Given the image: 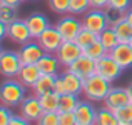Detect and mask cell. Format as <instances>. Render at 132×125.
I'll return each mask as SVG.
<instances>
[{
	"label": "cell",
	"instance_id": "15",
	"mask_svg": "<svg viewBox=\"0 0 132 125\" xmlns=\"http://www.w3.org/2000/svg\"><path fill=\"white\" fill-rule=\"evenodd\" d=\"M109 53L124 70H127V68L132 67V47L127 42H120V43L117 45V47H114Z\"/></svg>",
	"mask_w": 132,
	"mask_h": 125
},
{
	"label": "cell",
	"instance_id": "5",
	"mask_svg": "<svg viewBox=\"0 0 132 125\" xmlns=\"http://www.w3.org/2000/svg\"><path fill=\"white\" fill-rule=\"evenodd\" d=\"M82 25H84V29L97 33V35L102 33L109 27V22H107L104 8H90L84 15V19H82Z\"/></svg>",
	"mask_w": 132,
	"mask_h": 125
},
{
	"label": "cell",
	"instance_id": "31",
	"mask_svg": "<svg viewBox=\"0 0 132 125\" xmlns=\"http://www.w3.org/2000/svg\"><path fill=\"white\" fill-rule=\"evenodd\" d=\"M0 20H2L3 23H7V25H9L10 22H13V20H17V7L2 3V5H0Z\"/></svg>",
	"mask_w": 132,
	"mask_h": 125
},
{
	"label": "cell",
	"instance_id": "26",
	"mask_svg": "<svg viewBox=\"0 0 132 125\" xmlns=\"http://www.w3.org/2000/svg\"><path fill=\"white\" fill-rule=\"evenodd\" d=\"M84 53L87 55V57H90L92 58V60H99V58H102V57H105L107 53H109V50H107L105 47H104L102 45V42H100L99 39H97L95 42H94L92 45H90V47H87L84 50Z\"/></svg>",
	"mask_w": 132,
	"mask_h": 125
},
{
	"label": "cell",
	"instance_id": "2",
	"mask_svg": "<svg viewBox=\"0 0 132 125\" xmlns=\"http://www.w3.org/2000/svg\"><path fill=\"white\" fill-rule=\"evenodd\" d=\"M110 83L112 82H109L107 78H104L102 75H99V74H92L89 78H85L84 80V95H85V99L90 100V102H94V100H102L104 102V99L107 97V93L110 92Z\"/></svg>",
	"mask_w": 132,
	"mask_h": 125
},
{
	"label": "cell",
	"instance_id": "11",
	"mask_svg": "<svg viewBox=\"0 0 132 125\" xmlns=\"http://www.w3.org/2000/svg\"><path fill=\"white\" fill-rule=\"evenodd\" d=\"M67 70H70L72 74L79 75L80 78H89L92 74H95V60H92L90 57H87L85 53H82L75 62H72L67 67Z\"/></svg>",
	"mask_w": 132,
	"mask_h": 125
},
{
	"label": "cell",
	"instance_id": "19",
	"mask_svg": "<svg viewBox=\"0 0 132 125\" xmlns=\"http://www.w3.org/2000/svg\"><path fill=\"white\" fill-rule=\"evenodd\" d=\"M64 82H65V90L69 93H75V95H80L84 92V78H80L79 75L72 74L70 70H67L64 75Z\"/></svg>",
	"mask_w": 132,
	"mask_h": 125
},
{
	"label": "cell",
	"instance_id": "24",
	"mask_svg": "<svg viewBox=\"0 0 132 125\" xmlns=\"http://www.w3.org/2000/svg\"><path fill=\"white\" fill-rule=\"evenodd\" d=\"M104 12H105L109 27H116L117 23H120L122 20H126V10H120V8H116V7L107 5L105 8H104Z\"/></svg>",
	"mask_w": 132,
	"mask_h": 125
},
{
	"label": "cell",
	"instance_id": "10",
	"mask_svg": "<svg viewBox=\"0 0 132 125\" xmlns=\"http://www.w3.org/2000/svg\"><path fill=\"white\" fill-rule=\"evenodd\" d=\"M127 103H130L129 88H122V87H112L107 97L104 99V105L109 107L110 110H117Z\"/></svg>",
	"mask_w": 132,
	"mask_h": 125
},
{
	"label": "cell",
	"instance_id": "27",
	"mask_svg": "<svg viewBox=\"0 0 132 125\" xmlns=\"http://www.w3.org/2000/svg\"><path fill=\"white\" fill-rule=\"evenodd\" d=\"M97 39H99V35H97V33L90 32V30H87V29H82L80 32H79V35L75 37V42H77L79 47H82L85 50V48L90 47V45H92Z\"/></svg>",
	"mask_w": 132,
	"mask_h": 125
},
{
	"label": "cell",
	"instance_id": "1",
	"mask_svg": "<svg viewBox=\"0 0 132 125\" xmlns=\"http://www.w3.org/2000/svg\"><path fill=\"white\" fill-rule=\"evenodd\" d=\"M25 88L27 87L23 85L19 78H7L5 82L0 85V102L7 107H17L22 103V100L25 99Z\"/></svg>",
	"mask_w": 132,
	"mask_h": 125
},
{
	"label": "cell",
	"instance_id": "9",
	"mask_svg": "<svg viewBox=\"0 0 132 125\" xmlns=\"http://www.w3.org/2000/svg\"><path fill=\"white\" fill-rule=\"evenodd\" d=\"M7 37L13 42V43L23 45L27 42L32 40V35H30L29 25H27V20H13L7 25Z\"/></svg>",
	"mask_w": 132,
	"mask_h": 125
},
{
	"label": "cell",
	"instance_id": "40",
	"mask_svg": "<svg viewBox=\"0 0 132 125\" xmlns=\"http://www.w3.org/2000/svg\"><path fill=\"white\" fill-rule=\"evenodd\" d=\"M5 37H7V23L0 20V40H3Z\"/></svg>",
	"mask_w": 132,
	"mask_h": 125
},
{
	"label": "cell",
	"instance_id": "22",
	"mask_svg": "<svg viewBox=\"0 0 132 125\" xmlns=\"http://www.w3.org/2000/svg\"><path fill=\"white\" fill-rule=\"evenodd\" d=\"M79 95L75 93H62L60 95V103H59V112H74L75 107L79 105Z\"/></svg>",
	"mask_w": 132,
	"mask_h": 125
},
{
	"label": "cell",
	"instance_id": "36",
	"mask_svg": "<svg viewBox=\"0 0 132 125\" xmlns=\"http://www.w3.org/2000/svg\"><path fill=\"white\" fill-rule=\"evenodd\" d=\"M109 5L120 10H129L132 7V0H109Z\"/></svg>",
	"mask_w": 132,
	"mask_h": 125
},
{
	"label": "cell",
	"instance_id": "12",
	"mask_svg": "<svg viewBox=\"0 0 132 125\" xmlns=\"http://www.w3.org/2000/svg\"><path fill=\"white\" fill-rule=\"evenodd\" d=\"M44 53H45V50L42 48V45L39 43V40H34V39L30 42H27V43H23L19 52L20 58H22V64H37L44 57Z\"/></svg>",
	"mask_w": 132,
	"mask_h": 125
},
{
	"label": "cell",
	"instance_id": "39",
	"mask_svg": "<svg viewBox=\"0 0 132 125\" xmlns=\"http://www.w3.org/2000/svg\"><path fill=\"white\" fill-rule=\"evenodd\" d=\"M92 8H105L109 5V0H90Z\"/></svg>",
	"mask_w": 132,
	"mask_h": 125
},
{
	"label": "cell",
	"instance_id": "43",
	"mask_svg": "<svg viewBox=\"0 0 132 125\" xmlns=\"http://www.w3.org/2000/svg\"><path fill=\"white\" fill-rule=\"evenodd\" d=\"M127 88H129V95H130V103H132V83L129 87H127Z\"/></svg>",
	"mask_w": 132,
	"mask_h": 125
},
{
	"label": "cell",
	"instance_id": "33",
	"mask_svg": "<svg viewBox=\"0 0 132 125\" xmlns=\"http://www.w3.org/2000/svg\"><path fill=\"white\" fill-rule=\"evenodd\" d=\"M37 123L40 125H59V112H44L40 120Z\"/></svg>",
	"mask_w": 132,
	"mask_h": 125
},
{
	"label": "cell",
	"instance_id": "35",
	"mask_svg": "<svg viewBox=\"0 0 132 125\" xmlns=\"http://www.w3.org/2000/svg\"><path fill=\"white\" fill-rule=\"evenodd\" d=\"M12 115L13 113H12V110H10V107L0 103V125H9Z\"/></svg>",
	"mask_w": 132,
	"mask_h": 125
},
{
	"label": "cell",
	"instance_id": "29",
	"mask_svg": "<svg viewBox=\"0 0 132 125\" xmlns=\"http://www.w3.org/2000/svg\"><path fill=\"white\" fill-rule=\"evenodd\" d=\"M90 8H92L90 0H70L69 13H72V15H85Z\"/></svg>",
	"mask_w": 132,
	"mask_h": 125
},
{
	"label": "cell",
	"instance_id": "23",
	"mask_svg": "<svg viewBox=\"0 0 132 125\" xmlns=\"http://www.w3.org/2000/svg\"><path fill=\"white\" fill-rule=\"evenodd\" d=\"M99 40L102 42V45L107 48V50H112L114 47H117V45L120 43L119 42V37H117V33H116V30L112 29V27H107L105 30H104L102 33H99Z\"/></svg>",
	"mask_w": 132,
	"mask_h": 125
},
{
	"label": "cell",
	"instance_id": "3",
	"mask_svg": "<svg viewBox=\"0 0 132 125\" xmlns=\"http://www.w3.org/2000/svg\"><path fill=\"white\" fill-rule=\"evenodd\" d=\"M20 115L29 123L39 122L40 117L44 115V109H42L39 95H30V97H25L22 100V103H20Z\"/></svg>",
	"mask_w": 132,
	"mask_h": 125
},
{
	"label": "cell",
	"instance_id": "25",
	"mask_svg": "<svg viewBox=\"0 0 132 125\" xmlns=\"http://www.w3.org/2000/svg\"><path fill=\"white\" fill-rule=\"evenodd\" d=\"M95 123L97 125H119L114 110H110L109 107H105V105L97 110V122Z\"/></svg>",
	"mask_w": 132,
	"mask_h": 125
},
{
	"label": "cell",
	"instance_id": "30",
	"mask_svg": "<svg viewBox=\"0 0 132 125\" xmlns=\"http://www.w3.org/2000/svg\"><path fill=\"white\" fill-rule=\"evenodd\" d=\"M116 30L117 37H119V42H129L132 37V25L127 20H122L120 23H117L116 27H112Z\"/></svg>",
	"mask_w": 132,
	"mask_h": 125
},
{
	"label": "cell",
	"instance_id": "4",
	"mask_svg": "<svg viewBox=\"0 0 132 125\" xmlns=\"http://www.w3.org/2000/svg\"><path fill=\"white\" fill-rule=\"evenodd\" d=\"M57 30L60 32L62 39L64 40H75V37L79 35L84 25H82V20L77 19V15H72V13H65L60 20L57 22Z\"/></svg>",
	"mask_w": 132,
	"mask_h": 125
},
{
	"label": "cell",
	"instance_id": "13",
	"mask_svg": "<svg viewBox=\"0 0 132 125\" xmlns=\"http://www.w3.org/2000/svg\"><path fill=\"white\" fill-rule=\"evenodd\" d=\"M39 43L42 45V48L45 52H50V53H55V52L59 50V47L62 45V42H64V39H62L60 32L57 30V27H48L47 30L42 33V35L39 37Z\"/></svg>",
	"mask_w": 132,
	"mask_h": 125
},
{
	"label": "cell",
	"instance_id": "17",
	"mask_svg": "<svg viewBox=\"0 0 132 125\" xmlns=\"http://www.w3.org/2000/svg\"><path fill=\"white\" fill-rule=\"evenodd\" d=\"M27 20V25H29V30H30V35H32L34 40H37L40 35L45 32V30L50 27V23H48V19L44 15V13H32V15L29 17Z\"/></svg>",
	"mask_w": 132,
	"mask_h": 125
},
{
	"label": "cell",
	"instance_id": "42",
	"mask_svg": "<svg viewBox=\"0 0 132 125\" xmlns=\"http://www.w3.org/2000/svg\"><path fill=\"white\" fill-rule=\"evenodd\" d=\"M126 20L132 25V7H130L129 10H126Z\"/></svg>",
	"mask_w": 132,
	"mask_h": 125
},
{
	"label": "cell",
	"instance_id": "37",
	"mask_svg": "<svg viewBox=\"0 0 132 125\" xmlns=\"http://www.w3.org/2000/svg\"><path fill=\"white\" fill-rule=\"evenodd\" d=\"M54 92L59 93V95H62V93H65L67 90H65V82H64V77H55V83H54Z\"/></svg>",
	"mask_w": 132,
	"mask_h": 125
},
{
	"label": "cell",
	"instance_id": "46",
	"mask_svg": "<svg viewBox=\"0 0 132 125\" xmlns=\"http://www.w3.org/2000/svg\"><path fill=\"white\" fill-rule=\"evenodd\" d=\"M0 5H2V0H0Z\"/></svg>",
	"mask_w": 132,
	"mask_h": 125
},
{
	"label": "cell",
	"instance_id": "6",
	"mask_svg": "<svg viewBox=\"0 0 132 125\" xmlns=\"http://www.w3.org/2000/svg\"><path fill=\"white\" fill-rule=\"evenodd\" d=\"M22 67V58L19 52L3 50L0 57V74L7 78H13L19 75V70Z\"/></svg>",
	"mask_w": 132,
	"mask_h": 125
},
{
	"label": "cell",
	"instance_id": "14",
	"mask_svg": "<svg viewBox=\"0 0 132 125\" xmlns=\"http://www.w3.org/2000/svg\"><path fill=\"white\" fill-rule=\"evenodd\" d=\"M77 125H95L97 122V110L90 102H79L74 110Z\"/></svg>",
	"mask_w": 132,
	"mask_h": 125
},
{
	"label": "cell",
	"instance_id": "20",
	"mask_svg": "<svg viewBox=\"0 0 132 125\" xmlns=\"http://www.w3.org/2000/svg\"><path fill=\"white\" fill-rule=\"evenodd\" d=\"M55 77L57 75H45L42 74L40 78L35 82V85L32 87V90L35 92V95H44V93L48 92H54V83H55Z\"/></svg>",
	"mask_w": 132,
	"mask_h": 125
},
{
	"label": "cell",
	"instance_id": "7",
	"mask_svg": "<svg viewBox=\"0 0 132 125\" xmlns=\"http://www.w3.org/2000/svg\"><path fill=\"white\" fill-rule=\"evenodd\" d=\"M122 70L124 68L110 57V53H107L105 57L99 58L95 62V74L102 75L104 78H107L109 82H116L117 78L122 75Z\"/></svg>",
	"mask_w": 132,
	"mask_h": 125
},
{
	"label": "cell",
	"instance_id": "32",
	"mask_svg": "<svg viewBox=\"0 0 132 125\" xmlns=\"http://www.w3.org/2000/svg\"><path fill=\"white\" fill-rule=\"evenodd\" d=\"M69 5H70V0H48V7L52 8V12L55 13H69Z\"/></svg>",
	"mask_w": 132,
	"mask_h": 125
},
{
	"label": "cell",
	"instance_id": "28",
	"mask_svg": "<svg viewBox=\"0 0 132 125\" xmlns=\"http://www.w3.org/2000/svg\"><path fill=\"white\" fill-rule=\"evenodd\" d=\"M114 113H116L119 125H132V103H127V105L114 110Z\"/></svg>",
	"mask_w": 132,
	"mask_h": 125
},
{
	"label": "cell",
	"instance_id": "38",
	"mask_svg": "<svg viewBox=\"0 0 132 125\" xmlns=\"http://www.w3.org/2000/svg\"><path fill=\"white\" fill-rule=\"evenodd\" d=\"M27 123H29V122H27V120L23 119L20 113H19V115H15V113H13V115L10 117V123L9 125H27Z\"/></svg>",
	"mask_w": 132,
	"mask_h": 125
},
{
	"label": "cell",
	"instance_id": "21",
	"mask_svg": "<svg viewBox=\"0 0 132 125\" xmlns=\"http://www.w3.org/2000/svg\"><path fill=\"white\" fill-rule=\"evenodd\" d=\"M42 103L44 112H59V103H60V95L55 92H48L39 97Z\"/></svg>",
	"mask_w": 132,
	"mask_h": 125
},
{
	"label": "cell",
	"instance_id": "44",
	"mask_svg": "<svg viewBox=\"0 0 132 125\" xmlns=\"http://www.w3.org/2000/svg\"><path fill=\"white\" fill-rule=\"evenodd\" d=\"M127 43H129V45H130V47H132V37H130V40H129V42H127Z\"/></svg>",
	"mask_w": 132,
	"mask_h": 125
},
{
	"label": "cell",
	"instance_id": "34",
	"mask_svg": "<svg viewBox=\"0 0 132 125\" xmlns=\"http://www.w3.org/2000/svg\"><path fill=\"white\" fill-rule=\"evenodd\" d=\"M59 125H77L74 112H59Z\"/></svg>",
	"mask_w": 132,
	"mask_h": 125
},
{
	"label": "cell",
	"instance_id": "45",
	"mask_svg": "<svg viewBox=\"0 0 132 125\" xmlns=\"http://www.w3.org/2000/svg\"><path fill=\"white\" fill-rule=\"evenodd\" d=\"M2 52H3V50H2V47H0V57H2Z\"/></svg>",
	"mask_w": 132,
	"mask_h": 125
},
{
	"label": "cell",
	"instance_id": "16",
	"mask_svg": "<svg viewBox=\"0 0 132 125\" xmlns=\"http://www.w3.org/2000/svg\"><path fill=\"white\" fill-rule=\"evenodd\" d=\"M40 75H42V72H40V68H39L37 64H22L17 78L25 87H30V88H32V87L35 85V82L40 78Z\"/></svg>",
	"mask_w": 132,
	"mask_h": 125
},
{
	"label": "cell",
	"instance_id": "8",
	"mask_svg": "<svg viewBox=\"0 0 132 125\" xmlns=\"http://www.w3.org/2000/svg\"><path fill=\"white\" fill-rule=\"evenodd\" d=\"M82 53H84V48L79 47L75 40H64L62 45L59 47V50L55 52L60 65H64V67H69V65L77 60Z\"/></svg>",
	"mask_w": 132,
	"mask_h": 125
},
{
	"label": "cell",
	"instance_id": "41",
	"mask_svg": "<svg viewBox=\"0 0 132 125\" xmlns=\"http://www.w3.org/2000/svg\"><path fill=\"white\" fill-rule=\"evenodd\" d=\"M23 0H2V3H7V5H12V7H20Z\"/></svg>",
	"mask_w": 132,
	"mask_h": 125
},
{
	"label": "cell",
	"instance_id": "18",
	"mask_svg": "<svg viewBox=\"0 0 132 125\" xmlns=\"http://www.w3.org/2000/svg\"><path fill=\"white\" fill-rule=\"evenodd\" d=\"M37 65H39V68H40L42 74H45V75H57L60 62H59V58H57V55H55V53L45 52L44 57L37 62Z\"/></svg>",
	"mask_w": 132,
	"mask_h": 125
}]
</instances>
